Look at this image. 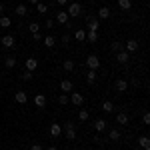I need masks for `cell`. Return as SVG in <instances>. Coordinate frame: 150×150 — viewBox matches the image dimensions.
Masks as SVG:
<instances>
[{"instance_id": "obj_4", "label": "cell", "mask_w": 150, "mask_h": 150, "mask_svg": "<svg viewBox=\"0 0 150 150\" xmlns=\"http://www.w3.org/2000/svg\"><path fill=\"white\" fill-rule=\"evenodd\" d=\"M86 26H88V30H92V32H98V28H100V22H98V18H94V16H88V18H86Z\"/></svg>"}, {"instance_id": "obj_16", "label": "cell", "mask_w": 150, "mask_h": 150, "mask_svg": "<svg viewBox=\"0 0 150 150\" xmlns=\"http://www.w3.org/2000/svg\"><path fill=\"white\" fill-rule=\"evenodd\" d=\"M42 42H44V46H46V48H54V46H56V38H54V36H44Z\"/></svg>"}, {"instance_id": "obj_11", "label": "cell", "mask_w": 150, "mask_h": 150, "mask_svg": "<svg viewBox=\"0 0 150 150\" xmlns=\"http://www.w3.org/2000/svg\"><path fill=\"white\" fill-rule=\"evenodd\" d=\"M60 134H62V126L60 124H50V136L52 138H58Z\"/></svg>"}, {"instance_id": "obj_5", "label": "cell", "mask_w": 150, "mask_h": 150, "mask_svg": "<svg viewBox=\"0 0 150 150\" xmlns=\"http://www.w3.org/2000/svg\"><path fill=\"white\" fill-rule=\"evenodd\" d=\"M68 102H72L74 106H82V102H84V96H82L80 92H72L68 96Z\"/></svg>"}, {"instance_id": "obj_32", "label": "cell", "mask_w": 150, "mask_h": 150, "mask_svg": "<svg viewBox=\"0 0 150 150\" xmlns=\"http://www.w3.org/2000/svg\"><path fill=\"white\" fill-rule=\"evenodd\" d=\"M88 118H90V114H88V110H84V108H82L80 112H78V120H82V122H86Z\"/></svg>"}, {"instance_id": "obj_9", "label": "cell", "mask_w": 150, "mask_h": 150, "mask_svg": "<svg viewBox=\"0 0 150 150\" xmlns=\"http://www.w3.org/2000/svg\"><path fill=\"white\" fill-rule=\"evenodd\" d=\"M34 104H36V108H46V96L44 94H36Z\"/></svg>"}, {"instance_id": "obj_22", "label": "cell", "mask_w": 150, "mask_h": 150, "mask_svg": "<svg viewBox=\"0 0 150 150\" xmlns=\"http://www.w3.org/2000/svg\"><path fill=\"white\" fill-rule=\"evenodd\" d=\"M118 8L120 10H130L132 8V2L130 0H118Z\"/></svg>"}, {"instance_id": "obj_41", "label": "cell", "mask_w": 150, "mask_h": 150, "mask_svg": "<svg viewBox=\"0 0 150 150\" xmlns=\"http://www.w3.org/2000/svg\"><path fill=\"white\" fill-rule=\"evenodd\" d=\"M30 150H42V146H40V144H32V146H30Z\"/></svg>"}, {"instance_id": "obj_47", "label": "cell", "mask_w": 150, "mask_h": 150, "mask_svg": "<svg viewBox=\"0 0 150 150\" xmlns=\"http://www.w3.org/2000/svg\"><path fill=\"white\" fill-rule=\"evenodd\" d=\"M74 150H82V148H74Z\"/></svg>"}, {"instance_id": "obj_27", "label": "cell", "mask_w": 150, "mask_h": 150, "mask_svg": "<svg viewBox=\"0 0 150 150\" xmlns=\"http://www.w3.org/2000/svg\"><path fill=\"white\" fill-rule=\"evenodd\" d=\"M86 82H88L90 86H92L94 82H96V70H90V72L86 74Z\"/></svg>"}, {"instance_id": "obj_34", "label": "cell", "mask_w": 150, "mask_h": 150, "mask_svg": "<svg viewBox=\"0 0 150 150\" xmlns=\"http://www.w3.org/2000/svg\"><path fill=\"white\" fill-rule=\"evenodd\" d=\"M62 66H64V70H74V60H64V64H62Z\"/></svg>"}, {"instance_id": "obj_31", "label": "cell", "mask_w": 150, "mask_h": 150, "mask_svg": "<svg viewBox=\"0 0 150 150\" xmlns=\"http://www.w3.org/2000/svg\"><path fill=\"white\" fill-rule=\"evenodd\" d=\"M110 48H112L114 52H120V50H124V44H122V42H118V40H114V42L110 44Z\"/></svg>"}, {"instance_id": "obj_6", "label": "cell", "mask_w": 150, "mask_h": 150, "mask_svg": "<svg viewBox=\"0 0 150 150\" xmlns=\"http://www.w3.org/2000/svg\"><path fill=\"white\" fill-rule=\"evenodd\" d=\"M14 100L18 104H26L28 102V94L24 92V90H16V94H14Z\"/></svg>"}, {"instance_id": "obj_29", "label": "cell", "mask_w": 150, "mask_h": 150, "mask_svg": "<svg viewBox=\"0 0 150 150\" xmlns=\"http://www.w3.org/2000/svg\"><path fill=\"white\" fill-rule=\"evenodd\" d=\"M34 6H36V12H38V14H46L48 12V6L42 4V2H38V4H34Z\"/></svg>"}, {"instance_id": "obj_19", "label": "cell", "mask_w": 150, "mask_h": 150, "mask_svg": "<svg viewBox=\"0 0 150 150\" xmlns=\"http://www.w3.org/2000/svg\"><path fill=\"white\" fill-rule=\"evenodd\" d=\"M138 144L144 150H150V138H148V136H140V138H138Z\"/></svg>"}, {"instance_id": "obj_24", "label": "cell", "mask_w": 150, "mask_h": 150, "mask_svg": "<svg viewBox=\"0 0 150 150\" xmlns=\"http://www.w3.org/2000/svg\"><path fill=\"white\" fill-rule=\"evenodd\" d=\"M98 18H110V8H108V6H102V8H100V10H98Z\"/></svg>"}, {"instance_id": "obj_1", "label": "cell", "mask_w": 150, "mask_h": 150, "mask_svg": "<svg viewBox=\"0 0 150 150\" xmlns=\"http://www.w3.org/2000/svg\"><path fill=\"white\" fill-rule=\"evenodd\" d=\"M66 14H68V16H72V18L80 16V14H82V6H80V2H70L68 8H66Z\"/></svg>"}, {"instance_id": "obj_28", "label": "cell", "mask_w": 150, "mask_h": 150, "mask_svg": "<svg viewBox=\"0 0 150 150\" xmlns=\"http://www.w3.org/2000/svg\"><path fill=\"white\" fill-rule=\"evenodd\" d=\"M10 24H12V20L8 16H0V26L2 28H10Z\"/></svg>"}, {"instance_id": "obj_8", "label": "cell", "mask_w": 150, "mask_h": 150, "mask_svg": "<svg viewBox=\"0 0 150 150\" xmlns=\"http://www.w3.org/2000/svg\"><path fill=\"white\" fill-rule=\"evenodd\" d=\"M2 46L4 48H14V36L12 34H6V36H2Z\"/></svg>"}, {"instance_id": "obj_35", "label": "cell", "mask_w": 150, "mask_h": 150, "mask_svg": "<svg viewBox=\"0 0 150 150\" xmlns=\"http://www.w3.org/2000/svg\"><path fill=\"white\" fill-rule=\"evenodd\" d=\"M58 104H60V106H66V104H68V96H66V94H60V96H58Z\"/></svg>"}, {"instance_id": "obj_23", "label": "cell", "mask_w": 150, "mask_h": 150, "mask_svg": "<svg viewBox=\"0 0 150 150\" xmlns=\"http://www.w3.org/2000/svg\"><path fill=\"white\" fill-rule=\"evenodd\" d=\"M14 12H16L18 16H26V14H28V8H26V4H18V6L14 8Z\"/></svg>"}, {"instance_id": "obj_48", "label": "cell", "mask_w": 150, "mask_h": 150, "mask_svg": "<svg viewBox=\"0 0 150 150\" xmlns=\"http://www.w3.org/2000/svg\"><path fill=\"white\" fill-rule=\"evenodd\" d=\"M108 150H112V148H108Z\"/></svg>"}, {"instance_id": "obj_15", "label": "cell", "mask_w": 150, "mask_h": 150, "mask_svg": "<svg viewBox=\"0 0 150 150\" xmlns=\"http://www.w3.org/2000/svg\"><path fill=\"white\" fill-rule=\"evenodd\" d=\"M36 68H38V60H36V58H28V60H26V68H24V70L34 72Z\"/></svg>"}, {"instance_id": "obj_43", "label": "cell", "mask_w": 150, "mask_h": 150, "mask_svg": "<svg viewBox=\"0 0 150 150\" xmlns=\"http://www.w3.org/2000/svg\"><path fill=\"white\" fill-rule=\"evenodd\" d=\"M58 4H60V6H64V4H68V0H56Z\"/></svg>"}, {"instance_id": "obj_25", "label": "cell", "mask_w": 150, "mask_h": 150, "mask_svg": "<svg viewBox=\"0 0 150 150\" xmlns=\"http://www.w3.org/2000/svg\"><path fill=\"white\" fill-rule=\"evenodd\" d=\"M86 40H88V42H98V32H92V30H88V32H86Z\"/></svg>"}, {"instance_id": "obj_39", "label": "cell", "mask_w": 150, "mask_h": 150, "mask_svg": "<svg viewBox=\"0 0 150 150\" xmlns=\"http://www.w3.org/2000/svg\"><path fill=\"white\" fill-rule=\"evenodd\" d=\"M32 38H34V42H40V40H42V34H40V32H34Z\"/></svg>"}, {"instance_id": "obj_20", "label": "cell", "mask_w": 150, "mask_h": 150, "mask_svg": "<svg viewBox=\"0 0 150 150\" xmlns=\"http://www.w3.org/2000/svg\"><path fill=\"white\" fill-rule=\"evenodd\" d=\"M4 66H6L8 70L14 68V66H16V58H14V56H6V58H4Z\"/></svg>"}, {"instance_id": "obj_33", "label": "cell", "mask_w": 150, "mask_h": 150, "mask_svg": "<svg viewBox=\"0 0 150 150\" xmlns=\"http://www.w3.org/2000/svg\"><path fill=\"white\" fill-rule=\"evenodd\" d=\"M40 28H42V26L38 22H30V26H28V30H30L32 34H34V32H40Z\"/></svg>"}, {"instance_id": "obj_21", "label": "cell", "mask_w": 150, "mask_h": 150, "mask_svg": "<svg viewBox=\"0 0 150 150\" xmlns=\"http://www.w3.org/2000/svg\"><path fill=\"white\" fill-rule=\"evenodd\" d=\"M116 122H118V124H122V126H124V124H128V114H126V112L116 114Z\"/></svg>"}, {"instance_id": "obj_30", "label": "cell", "mask_w": 150, "mask_h": 150, "mask_svg": "<svg viewBox=\"0 0 150 150\" xmlns=\"http://www.w3.org/2000/svg\"><path fill=\"white\" fill-rule=\"evenodd\" d=\"M108 140H112V142L120 140V132H118V130H110V132H108Z\"/></svg>"}, {"instance_id": "obj_2", "label": "cell", "mask_w": 150, "mask_h": 150, "mask_svg": "<svg viewBox=\"0 0 150 150\" xmlns=\"http://www.w3.org/2000/svg\"><path fill=\"white\" fill-rule=\"evenodd\" d=\"M64 130H66V138L68 140H76V126H74V122H66Z\"/></svg>"}, {"instance_id": "obj_40", "label": "cell", "mask_w": 150, "mask_h": 150, "mask_svg": "<svg viewBox=\"0 0 150 150\" xmlns=\"http://www.w3.org/2000/svg\"><path fill=\"white\" fill-rule=\"evenodd\" d=\"M62 42H64V44H68V42H70V34H64V36H62Z\"/></svg>"}, {"instance_id": "obj_12", "label": "cell", "mask_w": 150, "mask_h": 150, "mask_svg": "<svg viewBox=\"0 0 150 150\" xmlns=\"http://www.w3.org/2000/svg\"><path fill=\"white\" fill-rule=\"evenodd\" d=\"M68 18H70V16L66 14V10H60L56 14V22L58 24H68Z\"/></svg>"}, {"instance_id": "obj_13", "label": "cell", "mask_w": 150, "mask_h": 150, "mask_svg": "<svg viewBox=\"0 0 150 150\" xmlns=\"http://www.w3.org/2000/svg\"><path fill=\"white\" fill-rule=\"evenodd\" d=\"M60 90H62V92H72V90H74V84L70 80H62L60 82Z\"/></svg>"}, {"instance_id": "obj_42", "label": "cell", "mask_w": 150, "mask_h": 150, "mask_svg": "<svg viewBox=\"0 0 150 150\" xmlns=\"http://www.w3.org/2000/svg\"><path fill=\"white\" fill-rule=\"evenodd\" d=\"M130 84H132V86H138L140 82H138V78H132V80H130Z\"/></svg>"}, {"instance_id": "obj_37", "label": "cell", "mask_w": 150, "mask_h": 150, "mask_svg": "<svg viewBox=\"0 0 150 150\" xmlns=\"http://www.w3.org/2000/svg\"><path fill=\"white\" fill-rule=\"evenodd\" d=\"M54 24H56V22H54L52 18H48L46 22H44V28H54Z\"/></svg>"}, {"instance_id": "obj_38", "label": "cell", "mask_w": 150, "mask_h": 150, "mask_svg": "<svg viewBox=\"0 0 150 150\" xmlns=\"http://www.w3.org/2000/svg\"><path fill=\"white\" fill-rule=\"evenodd\" d=\"M142 122H144V124H150V114H148V112H144V116H142Z\"/></svg>"}, {"instance_id": "obj_45", "label": "cell", "mask_w": 150, "mask_h": 150, "mask_svg": "<svg viewBox=\"0 0 150 150\" xmlns=\"http://www.w3.org/2000/svg\"><path fill=\"white\" fill-rule=\"evenodd\" d=\"M48 150H58V148H56V146H50V148H48Z\"/></svg>"}, {"instance_id": "obj_46", "label": "cell", "mask_w": 150, "mask_h": 150, "mask_svg": "<svg viewBox=\"0 0 150 150\" xmlns=\"http://www.w3.org/2000/svg\"><path fill=\"white\" fill-rule=\"evenodd\" d=\"M2 10H4V6H2V2H0V12H2Z\"/></svg>"}, {"instance_id": "obj_14", "label": "cell", "mask_w": 150, "mask_h": 150, "mask_svg": "<svg viewBox=\"0 0 150 150\" xmlns=\"http://www.w3.org/2000/svg\"><path fill=\"white\" fill-rule=\"evenodd\" d=\"M116 90L122 94V92H126L128 90V82L124 80V78H120V80H116Z\"/></svg>"}, {"instance_id": "obj_7", "label": "cell", "mask_w": 150, "mask_h": 150, "mask_svg": "<svg viewBox=\"0 0 150 150\" xmlns=\"http://www.w3.org/2000/svg\"><path fill=\"white\" fill-rule=\"evenodd\" d=\"M124 50H126V52H136V50H138V40L130 38L126 44H124Z\"/></svg>"}, {"instance_id": "obj_10", "label": "cell", "mask_w": 150, "mask_h": 150, "mask_svg": "<svg viewBox=\"0 0 150 150\" xmlns=\"http://www.w3.org/2000/svg\"><path fill=\"white\" fill-rule=\"evenodd\" d=\"M118 56H116V60L120 62V64H126L128 60H130V52H126V50H120V52H116Z\"/></svg>"}, {"instance_id": "obj_3", "label": "cell", "mask_w": 150, "mask_h": 150, "mask_svg": "<svg viewBox=\"0 0 150 150\" xmlns=\"http://www.w3.org/2000/svg\"><path fill=\"white\" fill-rule=\"evenodd\" d=\"M86 66L90 70H98V66H100V60H98V56L96 54H90V56L86 58Z\"/></svg>"}, {"instance_id": "obj_18", "label": "cell", "mask_w": 150, "mask_h": 150, "mask_svg": "<svg viewBox=\"0 0 150 150\" xmlns=\"http://www.w3.org/2000/svg\"><path fill=\"white\" fill-rule=\"evenodd\" d=\"M94 128H96V132H104V130H106V120L98 118V120L94 122Z\"/></svg>"}, {"instance_id": "obj_44", "label": "cell", "mask_w": 150, "mask_h": 150, "mask_svg": "<svg viewBox=\"0 0 150 150\" xmlns=\"http://www.w3.org/2000/svg\"><path fill=\"white\" fill-rule=\"evenodd\" d=\"M28 2H30V4H38L40 0H28Z\"/></svg>"}, {"instance_id": "obj_17", "label": "cell", "mask_w": 150, "mask_h": 150, "mask_svg": "<svg viewBox=\"0 0 150 150\" xmlns=\"http://www.w3.org/2000/svg\"><path fill=\"white\" fill-rule=\"evenodd\" d=\"M74 40H76V42H84V40H86V30L78 28V30L74 32Z\"/></svg>"}, {"instance_id": "obj_26", "label": "cell", "mask_w": 150, "mask_h": 150, "mask_svg": "<svg viewBox=\"0 0 150 150\" xmlns=\"http://www.w3.org/2000/svg\"><path fill=\"white\" fill-rule=\"evenodd\" d=\"M102 110L104 112H114V104L110 102V100H104L102 102Z\"/></svg>"}, {"instance_id": "obj_36", "label": "cell", "mask_w": 150, "mask_h": 150, "mask_svg": "<svg viewBox=\"0 0 150 150\" xmlns=\"http://www.w3.org/2000/svg\"><path fill=\"white\" fill-rule=\"evenodd\" d=\"M32 78H34V76H32L30 70H24V72H22V80H32Z\"/></svg>"}]
</instances>
